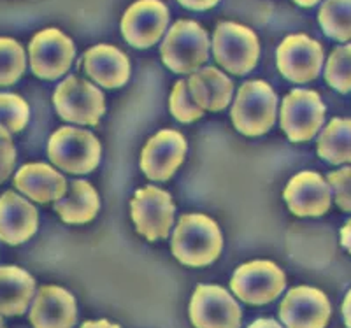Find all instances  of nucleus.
Instances as JSON below:
<instances>
[{"mask_svg": "<svg viewBox=\"0 0 351 328\" xmlns=\"http://www.w3.org/2000/svg\"><path fill=\"white\" fill-rule=\"evenodd\" d=\"M325 120V105L313 90H291L281 105V128L293 142L309 140Z\"/></svg>", "mask_w": 351, "mask_h": 328, "instance_id": "1a4fd4ad", "label": "nucleus"}, {"mask_svg": "<svg viewBox=\"0 0 351 328\" xmlns=\"http://www.w3.org/2000/svg\"><path fill=\"white\" fill-rule=\"evenodd\" d=\"M39 227V214L27 199L14 192L0 197V240L18 246L32 236Z\"/></svg>", "mask_w": 351, "mask_h": 328, "instance_id": "a211bd4d", "label": "nucleus"}, {"mask_svg": "<svg viewBox=\"0 0 351 328\" xmlns=\"http://www.w3.org/2000/svg\"><path fill=\"white\" fill-rule=\"evenodd\" d=\"M318 20L324 32L335 40L351 39V0H325Z\"/></svg>", "mask_w": 351, "mask_h": 328, "instance_id": "393cba45", "label": "nucleus"}, {"mask_svg": "<svg viewBox=\"0 0 351 328\" xmlns=\"http://www.w3.org/2000/svg\"><path fill=\"white\" fill-rule=\"evenodd\" d=\"M169 105H171L172 116L178 121H181V123H192V121L202 118L204 114V109H200L193 102L192 95L188 92L186 81H178L176 83V86L172 88Z\"/></svg>", "mask_w": 351, "mask_h": 328, "instance_id": "c85d7f7f", "label": "nucleus"}, {"mask_svg": "<svg viewBox=\"0 0 351 328\" xmlns=\"http://www.w3.org/2000/svg\"><path fill=\"white\" fill-rule=\"evenodd\" d=\"M278 68L293 83H309L316 79L324 65V48L318 40L304 34L288 36L278 48Z\"/></svg>", "mask_w": 351, "mask_h": 328, "instance_id": "f8f14e48", "label": "nucleus"}, {"mask_svg": "<svg viewBox=\"0 0 351 328\" xmlns=\"http://www.w3.org/2000/svg\"><path fill=\"white\" fill-rule=\"evenodd\" d=\"M278 95L265 81H246L232 105V123L241 134L258 137L276 123Z\"/></svg>", "mask_w": 351, "mask_h": 328, "instance_id": "f03ea898", "label": "nucleus"}, {"mask_svg": "<svg viewBox=\"0 0 351 328\" xmlns=\"http://www.w3.org/2000/svg\"><path fill=\"white\" fill-rule=\"evenodd\" d=\"M341 244L348 253H351V220L341 228Z\"/></svg>", "mask_w": 351, "mask_h": 328, "instance_id": "473e14b6", "label": "nucleus"}, {"mask_svg": "<svg viewBox=\"0 0 351 328\" xmlns=\"http://www.w3.org/2000/svg\"><path fill=\"white\" fill-rule=\"evenodd\" d=\"M100 207L99 195L92 184L84 179H74L69 192L55 202V211L65 223L83 225L97 216Z\"/></svg>", "mask_w": 351, "mask_h": 328, "instance_id": "5701e85b", "label": "nucleus"}, {"mask_svg": "<svg viewBox=\"0 0 351 328\" xmlns=\"http://www.w3.org/2000/svg\"><path fill=\"white\" fill-rule=\"evenodd\" d=\"M30 67L40 79H58L71 68L76 56L74 42L58 28H46L30 40Z\"/></svg>", "mask_w": 351, "mask_h": 328, "instance_id": "9d476101", "label": "nucleus"}, {"mask_svg": "<svg viewBox=\"0 0 351 328\" xmlns=\"http://www.w3.org/2000/svg\"><path fill=\"white\" fill-rule=\"evenodd\" d=\"M34 328H72L77 321L76 299L60 286H43L30 311Z\"/></svg>", "mask_w": 351, "mask_h": 328, "instance_id": "f3484780", "label": "nucleus"}, {"mask_svg": "<svg viewBox=\"0 0 351 328\" xmlns=\"http://www.w3.org/2000/svg\"><path fill=\"white\" fill-rule=\"evenodd\" d=\"M169 25V11L160 0H137L127 9L121 20V34L134 48H152Z\"/></svg>", "mask_w": 351, "mask_h": 328, "instance_id": "ddd939ff", "label": "nucleus"}, {"mask_svg": "<svg viewBox=\"0 0 351 328\" xmlns=\"http://www.w3.org/2000/svg\"><path fill=\"white\" fill-rule=\"evenodd\" d=\"M27 58L18 40L0 37V86L16 83L25 73Z\"/></svg>", "mask_w": 351, "mask_h": 328, "instance_id": "a878e982", "label": "nucleus"}, {"mask_svg": "<svg viewBox=\"0 0 351 328\" xmlns=\"http://www.w3.org/2000/svg\"><path fill=\"white\" fill-rule=\"evenodd\" d=\"M330 314L327 295L311 286L290 290L280 307V318L288 328H325Z\"/></svg>", "mask_w": 351, "mask_h": 328, "instance_id": "2eb2a0df", "label": "nucleus"}, {"mask_svg": "<svg viewBox=\"0 0 351 328\" xmlns=\"http://www.w3.org/2000/svg\"><path fill=\"white\" fill-rule=\"evenodd\" d=\"M14 186L37 204L60 201L67 193V181L48 164H27L14 176Z\"/></svg>", "mask_w": 351, "mask_h": 328, "instance_id": "6ab92c4d", "label": "nucleus"}, {"mask_svg": "<svg viewBox=\"0 0 351 328\" xmlns=\"http://www.w3.org/2000/svg\"><path fill=\"white\" fill-rule=\"evenodd\" d=\"M0 328H5L4 327V321H2V318H0Z\"/></svg>", "mask_w": 351, "mask_h": 328, "instance_id": "4c0bfd02", "label": "nucleus"}, {"mask_svg": "<svg viewBox=\"0 0 351 328\" xmlns=\"http://www.w3.org/2000/svg\"><path fill=\"white\" fill-rule=\"evenodd\" d=\"M241 307L221 286L199 284L190 302V320L195 328H239Z\"/></svg>", "mask_w": 351, "mask_h": 328, "instance_id": "9b49d317", "label": "nucleus"}, {"mask_svg": "<svg viewBox=\"0 0 351 328\" xmlns=\"http://www.w3.org/2000/svg\"><path fill=\"white\" fill-rule=\"evenodd\" d=\"M319 158L332 165L351 164V118H334L318 137Z\"/></svg>", "mask_w": 351, "mask_h": 328, "instance_id": "b1692460", "label": "nucleus"}, {"mask_svg": "<svg viewBox=\"0 0 351 328\" xmlns=\"http://www.w3.org/2000/svg\"><path fill=\"white\" fill-rule=\"evenodd\" d=\"M36 295V281L20 267H0V316H20Z\"/></svg>", "mask_w": 351, "mask_h": 328, "instance_id": "4be33fe9", "label": "nucleus"}, {"mask_svg": "<svg viewBox=\"0 0 351 328\" xmlns=\"http://www.w3.org/2000/svg\"><path fill=\"white\" fill-rule=\"evenodd\" d=\"M172 255L188 267L211 265L221 253L223 237L218 225L204 214L180 218L171 240Z\"/></svg>", "mask_w": 351, "mask_h": 328, "instance_id": "f257e3e1", "label": "nucleus"}, {"mask_svg": "<svg viewBox=\"0 0 351 328\" xmlns=\"http://www.w3.org/2000/svg\"><path fill=\"white\" fill-rule=\"evenodd\" d=\"M132 220L137 232L148 240L165 239L174 225L176 205L172 197L156 186L137 190L132 199Z\"/></svg>", "mask_w": 351, "mask_h": 328, "instance_id": "6e6552de", "label": "nucleus"}, {"mask_svg": "<svg viewBox=\"0 0 351 328\" xmlns=\"http://www.w3.org/2000/svg\"><path fill=\"white\" fill-rule=\"evenodd\" d=\"M213 53L218 65L236 74L244 76L255 68L260 56V42L252 28L239 23L223 21L215 30Z\"/></svg>", "mask_w": 351, "mask_h": 328, "instance_id": "20e7f679", "label": "nucleus"}, {"mask_svg": "<svg viewBox=\"0 0 351 328\" xmlns=\"http://www.w3.org/2000/svg\"><path fill=\"white\" fill-rule=\"evenodd\" d=\"M16 164V149L12 144L11 134L0 127V183H4L14 171Z\"/></svg>", "mask_w": 351, "mask_h": 328, "instance_id": "7c9ffc66", "label": "nucleus"}, {"mask_svg": "<svg viewBox=\"0 0 351 328\" xmlns=\"http://www.w3.org/2000/svg\"><path fill=\"white\" fill-rule=\"evenodd\" d=\"M188 144L176 130H162L146 142L141 153V168L153 181H169L183 164Z\"/></svg>", "mask_w": 351, "mask_h": 328, "instance_id": "4468645a", "label": "nucleus"}, {"mask_svg": "<svg viewBox=\"0 0 351 328\" xmlns=\"http://www.w3.org/2000/svg\"><path fill=\"white\" fill-rule=\"evenodd\" d=\"M343 316H344V323H346L348 328H351V290L348 292L346 299L343 302Z\"/></svg>", "mask_w": 351, "mask_h": 328, "instance_id": "72a5a7b5", "label": "nucleus"}, {"mask_svg": "<svg viewBox=\"0 0 351 328\" xmlns=\"http://www.w3.org/2000/svg\"><path fill=\"white\" fill-rule=\"evenodd\" d=\"M48 156L65 173L88 174L100 162V142L86 130L62 127L49 137Z\"/></svg>", "mask_w": 351, "mask_h": 328, "instance_id": "39448f33", "label": "nucleus"}, {"mask_svg": "<svg viewBox=\"0 0 351 328\" xmlns=\"http://www.w3.org/2000/svg\"><path fill=\"white\" fill-rule=\"evenodd\" d=\"M183 8L192 9V11H206L218 4L219 0H178Z\"/></svg>", "mask_w": 351, "mask_h": 328, "instance_id": "2f4dec72", "label": "nucleus"}, {"mask_svg": "<svg viewBox=\"0 0 351 328\" xmlns=\"http://www.w3.org/2000/svg\"><path fill=\"white\" fill-rule=\"evenodd\" d=\"M80 328H120V327L111 323V321L108 320H99V321H86V323L81 325Z\"/></svg>", "mask_w": 351, "mask_h": 328, "instance_id": "f704fd0d", "label": "nucleus"}, {"mask_svg": "<svg viewBox=\"0 0 351 328\" xmlns=\"http://www.w3.org/2000/svg\"><path fill=\"white\" fill-rule=\"evenodd\" d=\"M193 102L206 111H223L234 95V83L215 67L199 68L186 81Z\"/></svg>", "mask_w": 351, "mask_h": 328, "instance_id": "412c9836", "label": "nucleus"}, {"mask_svg": "<svg viewBox=\"0 0 351 328\" xmlns=\"http://www.w3.org/2000/svg\"><path fill=\"white\" fill-rule=\"evenodd\" d=\"M325 79L339 93L351 92V45L339 46L328 56Z\"/></svg>", "mask_w": 351, "mask_h": 328, "instance_id": "bb28decb", "label": "nucleus"}, {"mask_svg": "<svg viewBox=\"0 0 351 328\" xmlns=\"http://www.w3.org/2000/svg\"><path fill=\"white\" fill-rule=\"evenodd\" d=\"M83 64L84 73L104 88H120L130 77V62L114 46L99 45L88 49Z\"/></svg>", "mask_w": 351, "mask_h": 328, "instance_id": "aec40b11", "label": "nucleus"}, {"mask_svg": "<svg viewBox=\"0 0 351 328\" xmlns=\"http://www.w3.org/2000/svg\"><path fill=\"white\" fill-rule=\"evenodd\" d=\"M295 4L302 5V8H313V5H316L319 2V0H293Z\"/></svg>", "mask_w": 351, "mask_h": 328, "instance_id": "e433bc0d", "label": "nucleus"}, {"mask_svg": "<svg viewBox=\"0 0 351 328\" xmlns=\"http://www.w3.org/2000/svg\"><path fill=\"white\" fill-rule=\"evenodd\" d=\"M53 102L62 120L69 123L97 125L106 112L104 93L77 76L65 77L58 84Z\"/></svg>", "mask_w": 351, "mask_h": 328, "instance_id": "423d86ee", "label": "nucleus"}, {"mask_svg": "<svg viewBox=\"0 0 351 328\" xmlns=\"http://www.w3.org/2000/svg\"><path fill=\"white\" fill-rule=\"evenodd\" d=\"M232 292L246 304L263 305L276 301L287 288V277L272 262L256 260L241 265L230 281Z\"/></svg>", "mask_w": 351, "mask_h": 328, "instance_id": "0eeeda50", "label": "nucleus"}, {"mask_svg": "<svg viewBox=\"0 0 351 328\" xmlns=\"http://www.w3.org/2000/svg\"><path fill=\"white\" fill-rule=\"evenodd\" d=\"M247 328H283L280 323H276L274 320H256Z\"/></svg>", "mask_w": 351, "mask_h": 328, "instance_id": "c9c22d12", "label": "nucleus"}, {"mask_svg": "<svg viewBox=\"0 0 351 328\" xmlns=\"http://www.w3.org/2000/svg\"><path fill=\"white\" fill-rule=\"evenodd\" d=\"M283 199L295 216H324L332 205V188L318 173L306 171L291 177Z\"/></svg>", "mask_w": 351, "mask_h": 328, "instance_id": "dca6fc26", "label": "nucleus"}, {"mask_svg": "<svg viewBox=\"0 0 351 328\" xmlns=\"http://www.w3.org/2000/svg\"><path fill=\"white\" fill-rule=\"evenodd\" d=\"M28 104L20 95L14 93H0V127L9 134H18L28 123Z\"/></svg>", "mask_w": 351, "mask_h": 328, "instance_id": "cd10ccee", "label": "nucleus"}, {"mask_svg": "<svg viewBox=\"0 0 351 328\" xmlns=\"http://www.w3.org/2000/svg\"><path fill=\"white\" fill-rule=\"evenodd\" d=\"M327 183L330 184L335 197V204L343 211L351 212V167L339 168L328 174Z\"/></svg>", "mask_w": 351, "mask_h": 328, "instance_id": "c756f323", "label": "nucleus"}, {"mask_svg": "<svg viewBox=\"0 0 351 328\" xmlns=\"http://www.w3.org/2000/svg\"><path fill=\"white\" fill-rule=\"evenodd\" d=\"M160 55L164 64L178 74H193L208 62L209 37L199 23L176 21L165 36Z\"/></svg>", "mask_w": 351, "mask_h": 328, "instance_id": "7ed1b4c3", "label": "nucleus"}]
</instances>
